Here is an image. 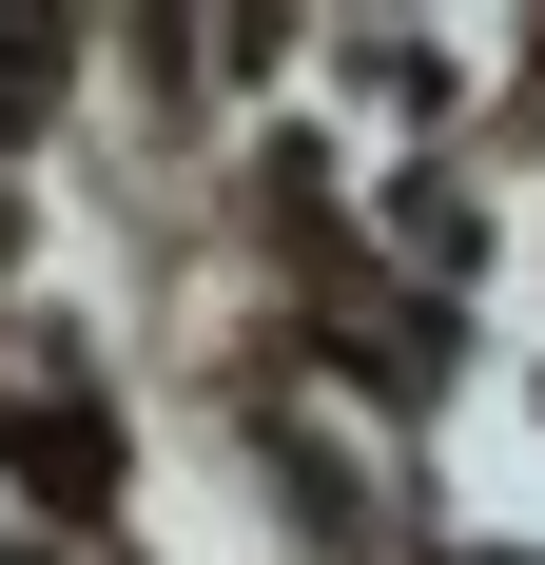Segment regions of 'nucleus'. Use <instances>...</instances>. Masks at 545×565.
Here are the masks:
<instances>
[{
	"instance_id": "nucleus-1",
	"label": "nucleus",
	"mask_w": 545,
	"mask_h": 565,
	"mask_svg": "<svg viewBox=\"0 0 545 565\" xmlns=\"http://www.w3.org/2000/svg\"><path fill=\"white\" fill-rule=\"evenodd\" d=\"M0 449H20V488H40V508H98V488H117V429H98L78 391H40L20 429H0Z\"/></svg>"
},
{
	"instance_id": "nucleus-3",
	"label": "nucleus",
	"mask_w": 545,
	"mask_h": 565,
	"mask_svg": "<svg viewBox=\"0 0 545 565\" xmlns=\"http://www.w3.org/2000/svg\"><path fill=\"white\" fill-rule=\"evenodd\" d=\"M40 98H58V20H0V137H20Z\"/></svg>"
},
{
	"instance_id": "nucleus-2",
	"label": "nucleus",
	"mask_w": 545,
	"mask_h": 565,
	"mask_svg": "<svg viewBox=\"0 0 545 565\" xmlns=\"http://www.w3.org/2000/svg\"><path fill=\"white\" fill-rule=\"evenodd\" d=\"M272 488H292L312 526H371V468H351V449H312V429H272Z\"/></svg>"
}]
</instances>
